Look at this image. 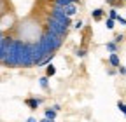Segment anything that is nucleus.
I'll return each mask as SVG.
<instances>
[{"mask_svg":"<svg viewBox=\"0 0 126 122\" xmlns=\"http://www.w3.org/2000/svg\"><path fill=\"white\" fill-rule=\"evenodd\" d=\"M47 32H51L53 35H56V37H65L67 35V32H68V28L65 26V24H61L60 21H56L54 18H51L49 16V19H47Z\"/></svg>","mask_w":126,"mask_h":122,"instance_id":"1","label":"nucleus"},{"mask_svg":"<svg viewBox=\"0 0 126 122\" xmlns=\"http://www.w3.org/2000/svg\"><path fill=\"white\" fill-rule=\"evenodd\" d=\"M51 18H54V19H56V21H60L61 24H65L67 28L72 24V21H70V16H67L65 9H63V7H60V5H54V9L51 11Z\"/></svg>","mask_w":126,"mask_h":122,"instance_id":"2","label":"nucleus"},{"mask_svg":"<svg viewBox=\"0 0 126 122\" xmlns=\"http://www.w3.org/2000/svg\"><path fill=\"white\" fill-rule=\"evenodd\" d=\"M42 101H44L42 98H28L25 103L30 106V110H37V108H39V105H40Z\"/></svg>","mask_w":126,"mask_h":122,"instance_id":"3","label":"nucleus"},{"mask_svg":"<svg viewBox=\"0 0 126 122\" xmlns=\"http://www.w3.org/2000/svg\"><path fill=\"white\" fill-rule=\"evenodd\" d=\"M109 63H110V66H116V68L121 66V59H119L117 52H110V56H109Z\"/></svg>","mask_w":126,"mask_h":122,"instance_id":"4","label":"nucleus"},{"mask_svg":"<svg viewBox=\"0 0 126 122\" xmlns=\"http://www.w3.org/2000/svg\"><path fill=\"white\" fill-rule=\"evenodd\" d=\"M103 16H105V11H103V9H94V11H91V18H93L94 21H100Z\"/></svg>","mask_w":126,"mask_h":122,"instance_id":"5","label":"nucleus"},{"mask_svg":"<svg viewBox=\"0 0 126 122\" xmlns=\"http://www.w3.org/2000/svg\"><path fill=\"white\" fill-rule=\"evenodd\" d=\"M65 9V12H67V16H74V14L77 12V4H70V5H67V7H63Z\"/></svg>","mask_w":126,"mask_h":122,"instance_id":"6","label":"nucleus"},{"mask_svg":"<svg viewBox=\"0 0 126 122\" xmlns=\"http://www.w3.org/2000/svg\"><path fill=\"white\" fill-rule=\"evenodd\" d=\"M39 84H40V87L42 89H49V77H47V75H42V77L39 79Z\"/></svg>","mask_w":126,"mask_h":122,"instance_id":"7","label":"nucleus"},{"mask_svg":"<svg viewBox=\"0 0 126 122\" xmlns=\"http://www.w3.org/2000/svg\"><path fill=\"white\" fill-rule=\"evenodd\" d=\"M56 110L53 108V106H51V108H46V112H44V117H47V119H51V120H54L56 119Z\"/></svg>","mask_w":126,"mask_h":122,"instance_id":"8","label":"nucleus"},{"mask_svg":"<svg viewBox=\"0 0 126 122\" xmlns=\"http://www.w3.org/2000/svg\"><path fill=\"white\" fill-rule=\"evenodd\" d=\"M70 4H77V0H54V5H60V7H67Z\"/></svg>","mask_w":126,"mask_h":122,"instance_id":"9","label":"nucleus"},{"mask_svg":"<svg viewBox=\"0 0 126 122\" xmlns=\"http://www.w3.org/2000/svg\"><path fill=\"white\" fill-rule=\"evenodd\" d=\"M105 47H107V51H109V52H117V44H116L114 40L107 42V44H105Z\"/></svg>","mask_w":126,"mask_h":122,"instance_id":"10","label":"nucleus"},{"mask_svg":"<svg viewBox=\"0 0 126 122\" xmlns=\"http://www.w3.org/2000/svg\"><path fill=\"white\" fill-rule=\"evenodd\" d=\"M54 73H56V68H54V66H53V65L49 63V65L46 66V75H47V77H53Z\"/></svg>","mask_w":126,"mask_h":122,"instance_id":"11","label":"nucleus"},{"mask_svg":"<svg viewBox=\"0 0 126 122\" xmlns=\"http://www.w3.org/2000/svg\"><path fill=\"white\" fill-rule=\"evenodd\" d=\"M105 26H107V30H114V26H116V19L109 18V19L105 21Z\"/></svg>","mask_w":126,"mask_h":122,"instance_id":"12","label":"nucleus"},{"mask_svg":"<svg viewBox=\"0 0 126 122\" xmlns=\"http://www.w3.org/2000/svg\"><path fill=\"white\" fill-rule=\"evenodd\" d=\"M117 16H119V14H117V9H116V7L109 11V18H112V19H117Z\"/></svg>","mask_w":126,"mask_h":122,"instance_id":"13","label":"nucleus"},{"mask_svg":"<svg viewBox=\"0 0 126 122\" xmlns=\"http://www.w3.org/2000/svg\"><path fill=\"white\" fill-rule=\"evenodd\" d=\"M117 108L126 115V103H123V101H117Z\"/></svg>","mask_w":126,"mask_h":122,"instance_id":"14","label":"nucleus"},{"mask_svg":"<svg viewBox=\"0 0 126 122\" xmlns=\"http://www.w3.org/2000/svg\"><path fill=\"white\" fill-rule=\"evenodd\" d=\"M123 40H124V35H123V33H119V35L114 37V42H116V44H121Z\"/></svg>","mask_w":126,"mask_h":122,"instance_id":"15","label":"nucleus"},{"mask_svg":"<svg viewBox=\"0 0 126 122\" xmlns=\"http://www.w3.org/2000/svg\"><path fill=\"white\" fill-rule=\"evenodd\" d=\"M82 26H84V23H82L81 19H79V21H75V23H74V28H75V30H82Z\"/></svg>","mask_w":126,"mask_h":122,"instance_id":"16","label":"nucleus"},{"mask_svg":"<svg viewBox=\"0 0 126 122\" xmlns=\"http://www.w3.org/2000/svg\"><path fill=\"white\" fill-rule=\"evenodd\" d=\"M75 56H77V58H84V56H86V51H84V49H77V51H75Z\"/></svg>","mask_w":126,"mask_h":122,"instance_id":"17","label":"nucleus"},{"mask_svg":"<svg viewBox=\"0 0 126 122\" xmlns=\"http://www.w3.org/2000/svg\"><path fill=\"white\" fill-rule=\"evenodd\" d=\"M119 24H123V26H126V18H121V16H117V19H116Z\"/></svg>","mask_w":126,"mask_h":122,"instance_id":"18","label":"nucleus"},{"mask_svg":"<svg viewBox=\"0 0 126 122\" xmlns=\"http://www.w3.org/2000/svg\"><path fill=\"white\" fill-rule=\"evenodd\" d=\"M117 72H119L121 75H126V66H119V68H117Z\"/></svg>","mask_w":126,"mask_h":122,"instance_id":"19","label":"nucleus"},{"mask_svg":"<svg viewBox=\"0 0 126 122\" xmlns=\"http://www.w3.org/2000/svg\"><path fill=\"white\" fill-rule=\"evenodd\" d=\"M26 122H39V120H37L35 117H28V119H26Z\"/></svg>","mask_w":126,"mask_h":122,"instance_id":"20","label":"nucleus"},{"mask_svg":"<svg viewBox=\"0 0 126 122\" xmlns=\"http://www.w3.org/2000/svg\"><path fill=\"white\" fill-rule=\"evenodd\" d=\"M39 122H54V120H51V119H47V117H44V119H40Z\"/></svg>","mask_w":126,"mask_h":122,"instance_id":"21","label":"nucleus"},{"mask_svg":"<svg viewBox=\"0 0 126 122\" xmlns=\"http://www.w3.org/2000/svg\"><path fill=\"white\" fill-rule=\"evenodd\" d=\"M53 108H54V110H56V112H60V110H61V106H60V105H58V103H56V105H53Z\"/></svg>","mask_w":126,"mask_h":122,"instance_id":"22","label":"nucleus"},{"mask_svg":"<svg viewBox=\"0 0 126 122\" xmlns=\"http://www.w3.org/2000/svg\"><path fill=\"white\" fill-rule=\"evenodd\" d=\"M116 73H119V72H117V70H114V68H112V70H109V75H116Z\"/></svg>","mask_w":126,"mask_h":122,"instance_id":"23","label":"nucleus"},{"mask_svg":"<svg viewBox=\"0 0 126 122\" xmlns=\"http://www.w3.org/2000/svg\"><path fill=\"white\" fill-rule=\"evenodd\" d=\"M2 38H4V35H2V32H0V42H2Z\"/></svg>","mask_w":126,"mask_h":122,"instance_id":"24","label":"nucleus"}]
</instances>
